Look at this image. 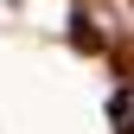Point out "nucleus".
Returning a JSON list of instances; mask_svg holds the SVG:
<instances>
[{
    "instance_id": "obj_1",
    "label": "nucleus",
    "mask_w": 134,
    "mask_h": 134,
    "mask_svg": "<svg viewBox=\"0 0 134 134\" xmlns=\"http://www.w3.org/2000/svg\"><path fill=\"white\" fill-rule=\"evenodd\" d=\"M109 121H115V134H128V90L109 96Z\"/></svg>"
}]
</instances>
